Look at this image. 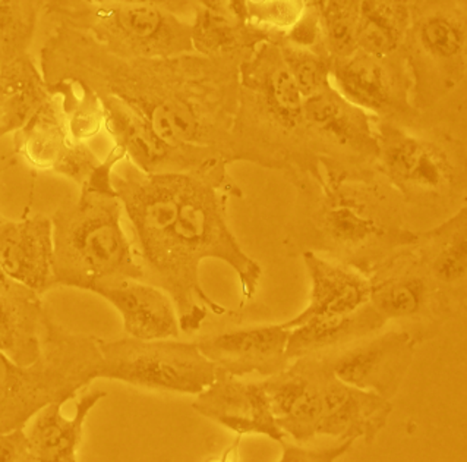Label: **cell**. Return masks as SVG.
Here are the masks:
<instances>
[{
    "label": "cell",
    "instance_id": "1",
    "mask_svg": "<svg viewBox=\"0 0 467 462\" xmlns=\"http://www.w3.org/2000/svg\"><path fill=\"white\" fill-rule=\"evenodd\" d=\"M227 166L145 173L123 159L111 173L142 279L171 295L185 333L198 332L210 313H226L201 284L202 261L226 263L238 275L244 301L254 299L263 278L260 263L242 248L227 219L229 198L244 197Z\"/></svg>",
    "mask_w": 467,
    "mask_h": 462
},
{
    "label": "cell",
    "instance_id": "2",
    "mask_svg": "<svg viewBox=\"0 0 467 462\" xmlns=\"http://www.w3.org/2000/svg\"><path fill=\"white\" fill-rule=\"evenodd\" d=\"M246 57L192 52L130 59L81 31L56 24L41 47L38 67L47 84L74 81L119 99L173 146L214 150L230 164L239 68Z\"/></svg>",
    "mask_w": 467,
    "mask_h": 462
},
{
    "label": "cell",
    "instance_id": "3",
    "mask_svg": "<svg viewBox=\"0 0 467 462\" xmlns=\"http://www.w3.org/2000/svg\"><path fill=\"white\" fill-rule=\"evenodd\" d=\"M379 176H358L321 163L316 178L296 184L301 210L289 236L297 253L312 251L369 276L413 246L418 232L404 224L393 188Z\"/></svg>",
    "mask_w": 467,
    "mask_h": 462
},
{
    "label": "cell",
    "instance_id": "4",
    "mask_svg": "<svg viewBox=\"0 0 467 462\" xmlns=\"http://www.w3.org/2000/svg\"><path fill=\"white\" fill-rule=\"evenodd\" d=\"M305 99L280 46L265 41L242 60L238 106L230 131L229 162L285 172L292 183L321 172L305 123Z\"/></svg>",
    "mask_w": 467,
    "mask_h": 462
},
{
    "label": "cell",
    "instance_id": "5",
    "mask_svg": "<svg viewBox=\"0 0 467 462\" xmlns=\"http://www.w3.org/2000/svg\"><path fill=\"white\" fill-rule=\"evenodd\" d=\"M123 159L122 150L113 146L78 195L60 203L50 217L55 287L94 292L104 285L144 278L111 184L113 169Z\"/></svg>",
    "mask_w": 467,
    "mask_h": 462
},
{
    "label": "cell",
    "instance_id": "6",
    "mask_svg": "<svg viewBox=\"0 0 467 462\" xmlns=\"http://www.w3.org/2000/svg\"><path fill=\"white\" fill-rule=\"evenodd\" d=\"M100 367L99 340L69 332L48 316L33 362L19 364L0 352V433L26 429L46 406L74 399L99 379Z\"/></svg>",
    "mask_w": 467,
    "mask_h": 462
},
{
    "label": "cell",
    "instance_id": "7",
    "mask_svg": "<svg viewBox=\"0 0 467 462\" xmlns=\"http://www.w3.org/2000/svg\"><path fill=\"white\" fill-rule=\"evenodd\" d=\"M45 14L120 58L152 59L193 52L190 19L156 5L46 0Z\"/></svg>",
    "mask_w": 467,
    "mask_h": 462
},
{
    "label": "cell",
    "instance_id": "8",
    "mask_svg": "<svg viewBox=\"0 0 467 462\" xmlns=\"http://www.w3.org/2000/svg\"><path fill=\"white\" fill-rule=\"evenodd\" d=\"M377 172L406 203L437 207L466 198V156L450 135L375 120Z\"/></svg>",
    "mask_w": 467,
    "mask_h": 462
},
{
    "label": "cell",
    "instance_id": "9",
    "mask_svg": "<svg viewBox=\"0 0 467 462\" xmlns=\"http://www.w3.org/2000/svg\"><path fill=\"white\" fill-rule=\"evenodd\" d=\"M401 52L412 81V103L422 118L466 81L463 6L457 0H420L412 5Z\"/></svg>",
    "mask_w": 467,
    "mask_h": 462
},
{
    "label": "cell",
    "instance_id": "10",
    "mask_svg": "<svg viewBox=\"0 0 467 462\" xmlns=\"http://www.w3.org/2000/svg\"><path fill=\"white\" fill-rule=\"evenodd\" d=\"M101 367L99 379L122 382L149 391L195 395L219 374L197 342L135 338L99 340Z\"/></svg>",
    "mask_w": 467,
    "mask_h": 462
},
{
    "label": "cell",
    "instance_id": "11",
    "mask_svg": "<svg viewBox=\"0 0 467 462\" xmlns=\"http://www.w3.org/2000/svg\"><path fill=\"white\" fill-rule=\"evenodd\" d=\"M368 278L371 280L369 304L387 325L394 321L416 342L437 335L459 309L420 265L412 246L397 253Z\"/></svg>",
    "mask_w": 467,
    "mask_h": 462
},
{
    "label": "cell",
    "instance_id": "12",
    "mask_svg": "<svg viewBox=\"0 0 467 462\" xmlns=\"http://www.w3.org/2000/svg\"><path fill=\"white\" fill-rule=\"evenodd\" d=\"M304 113L312 152L319 163L352 175H379L374 116L350 103L333 86L305 99Z\"/></svg>",
    "mask_w": 467,
    "mask_h": 462
},
{
    "label": "cell",
    "instance_id": "13",
    "mask_svg": "<svg viewBox=\"0 0 467 462\" xmlns=\"http://www.w3.org/2000/svg\"><path fill=\"white\" fill-rule=\"evenodd\" d=\"M331 82L343 98L375 120L409 128L420 122L403 52L381 58L357 49L348 57L334 58Z\"/></svg>",
    "mask_w": 467,
    "mask_h": 462
},
{
    "label": "cell",
    "instance_id": "14",
    "mask_svg": "<svg viewBox=\"0 0 467 462\" xmlns=\"http://www.w3.org/2000/svg\"><path fill=\"white\" fill-rule=\"evenodd\" d=\"M103 106L104 128L125 159L145 173H178L227 163L214 150L173 146L134 109L109 94H97ZM229 164V163H227Z\"/></svg>",
    "mask_w": 467,
    "mask_h": 462
},
{
    "label": "cell",
    "instance_id": "15",
    "mask_svg": "<svg viewBox=\"0 0 467 462\" xmlns=\"http://www.w3.org/2000/svg\"><path fill=\"white\" fill-rule=\"evenodd\" d=\"M416 345L403 329H381L323 357L340 381L391 399L412 365Z\"/></svg>",
    "mask_w": 467,
    "mask_h": 462
},
{
    "label": "cell",
    "instance_id": "16",
    "mask_svg": "<svg viewBox=\"0 0 467 462\" xmlns=\"http://www.w3.org/2000/svg\"><path fill=\"white\" fill-rule=\"evenodd\" d=\"M319 370L318 437L372 445L393 413L389 399L340 381L326 358Z\"/></svg>",
    "mask_w": 467,
    "mask_h": 462
},
{
    "label": "cell",
    "instance_id": "17",
    "mask_svg": "<svg viewBox=\"0 0 467 462\" xmlns=\"http://www.w3.org/2000/svg\"><path fill=\"white\" fill-rule=\"evenodd\" d=\"M290 329L283 323L229 329L202 336L198 348L223 373L270 377L289 364L285 354Z\"/></svg>",
    "mask_w": 467,
    "mask_h": 462
},
{
    "label": "cell",
    "instance_id": "18",
    "mask_svg": "<svg viewBox=\"0 0 467 462\" xmlns=\"http://www.w3.org/2000/svg\"><path fill=\"white\" fill-rule=\"evenodd\" d=\"M192 408L239 436L263 435L278 444L285 440L261 382H244L219 372L214 382L198 394Z\"/></svg>",
    "mask_w": 467,
    "mask_h": 462
},
{
    "label": "cell",
    "instance_id": "19",
    "mask_svg": "<svg viewBox=\"0 0 467 462\" xmlns=\"http://www.w3.org/2000/svg\"><path fill=\"white\" fill-rule=\"evenodd\" d=\"M0 268L12 282L43 295L55 287L53 225L45 215L0 216Z\"/></svg>",
    "mask_w": 467,
    "mask_h": 462
},
{
    "label": "cell",
    "instance_id": "20",
    "mask_svg": "<svg viewBox=\"0 0 467 462\" xmlns=\"http://www.w3.org/2000/svg\"><path fill=\"white\" fill-rule=\"evenodd\" d=\"M93 294L115 307L122 317L123 329L130 338L174 340L182 332L178 310L171 295L147 280H120L97 288Z\"/></svg>",
    "mask_w": 467,
    "mask_h": 462
},
{
    "label": "cell",
    "instance_id": "21",
    "mask_svg": "<svg viewBox=\"0 0 467 462\" xmlns=\"http://www.w3.org/2000/svg\"><path fill=\"white\" fill-rule=\"evenodd\" d=\"M301 256L311 280L308 306L285 321V328H295L316 317L350 314L369 302L371 280L367 275L312 251Z\"/></svg>",
    "mask_w": 467,
    "mask_h": 462
},
{
    "label": "cell",
    "instance_id": "22",
    "mask_svg": "<svg viewBox=\"0 0 467 462\" xmlns=\"http://www.w3.org/2000/svg\"><path fill=\"white\" fill-rule=\"evenodd\" d=\"M413 253L438 287L457 306L466 301L467 207L466 203L434 229L420 234Z\"/></svg>",
    "mask_w": 467,
    "mask_h": 462
},
{
    "label": "cell",
    "instance_id": "23",
    "mask_svg": "<svg viewBox=\"0 0 467 462\" xmlns=\"http://www.w3.org/2000/svg\"><path fill=\"white\" fill-rule=\"evenodd\" d=\"M106 395L108 394L100 389L79 392L75 396L77 404L75 414L71 417L62 413L64 403L52 404L36 414L24 429L33 461H77L87 418L94 406Z\"/></svg>",
    "mask_w": 467,
    "mask_h": 462
},
{
    "label": "cell",
    "instance_id": "24",
    "mask_svg": "<svg viewBox=\"0 0 467 462\" xmlns=\"http://www.w3.org/2000/svg\"><path fill=\"white\" fill-rule=\"evenodd\" d=\"M48 316L37 292L16 282L0 288V352L19 364L33 362L40 355Z\"/></svg>",
    "mask_w": 467,
    "mask_h": 462
},
{
    "label": "cell",
    "instance_id": "25",
    "mask_svg": "<svg viewBox=\"0 0 467 462\" xmlns=\"http://www.w3.org/2000/svg\"><path fill=\"white\" fill-rule=\"evenodd\" d=\"M386 325V320L369 302L350 314L309 319L290 329L285 354L289 362L308 355L330 354L365 336L379 332Z\"/></svg>",
    "mask_w": 467,
    "mask_h": 462
},
{
    "label": "cell",
    "instance_id": "26",
    "mask_svg": "<svg viewBox=\"0 0 467 462\" xmlns=\"http://www.w3.org/2000/svg\"><path fill=\"white\" fill-rule=\"evenodd\" d=\"M14 137L16 152L31 168L59 175L67 171L82 144L72 142L67 134L59 101L53 94L33 120Z\"/></svg>",
    "mask_w": 467,
    "mask_h": 462
},
{
    "label": "cell",
    "instance_id": "27",
    "mask_svg": "<svg viewBox=\"0 0 467 462\" xmlns=\"http://www.w3.org/2000/svg\"><path fill=\"white\" fill-rule=\"evenodd\" d=\"M52 98L30 53L0 68V138L16 134Z\"/></svg>",
    "mask_w": 467,
    "mask_h": 462
},
{
    "label": "cell",
    "instance_id": "28",
    "mask_svg": "<svg viewBox=\"0 0 467 462\" xmlns=\"http://www.w3.org/2000/svg\"><path fill=\"white\" fill-rule=\"evenodd\" d=\"M193 53L204 57L249 55L265 41H275L270 31L251 23L197 8L191 19Z\"/></svg>",
    "mask_w": 467,
    "mask_h": 462
},
{
    "label": "cell",
    "instance_id": "29",
    "mask_svg": "<svg viewBox=\"0 0 467 462\" xmlns=\"http://www.w3.org/2000/svg\"><path fill=\"white\" fill-rule=\"evenodd\" d=\"M410 12L412 5L403 0H362L355 34L357 49L381 58L401 53Z\"/></svg>",
    "mask_w": 467,
    "mask_h": 462
},
{
    "label": "cell",
    "instance_id": "30",
    "mask_svg": "<svg viewBox=\"0 0 467 462\" xmlns=\"http://www.w3.org/2000/svg\"><path fill=\"white\" fill-rule=\"evenodd\" d=\"M47 86L59 101L72 142H88L89 138L100 132L104 128L103 106L93 89L74 81H57Z\"/></svg>",
    "mask_w": 467,
    "mask_h": 462
},
{
    "label": "cell",
    "instance_id": "31",
    "mask_svg": "<svg viewBox=\"0 0 467 462\" xmlns=\"http://www.w3.org/2000/svg\"><path fill=\"white\" fill-rule=\"evenodd\" d=\"M46 0H0V62L30 53Z\"/></svg>",
    "mask_w": 467,
    "mask_h": 462
},
{
    "label": "cell",
    "instance_id": "32",
    "mask_svg": "<svg viewBox=\"0 0 467 462\" xmlns=\"http://www.w3.org/2000/svg\"><path fill=\"white\" fill-rule=\"evenodd\" d=\"M323 28L327 52L333 58L357 50L355 34L362 0H308Z\"/></svg>",
    "mask_w": 467,
    "mask_h": 462
},
{
    "label": "cell",
    "instance_id": "33",
    "mask_svg": "<svg viewBox=\"0 0 467 462\" xmlns=\"http://www.w3.org/2000/svg\"><path fill=\"white\" fill-rule=\"evenodd\" d=\"M275 43L280 46L285 67L304 99L311 98L314 94L333 86L331 71L334 58L331 55L296 47L283 41Z\"/></svg>",
    "mask_w": 467,
    "mask_h": 462
},
{
    "label": "cell",
    "instance_id": "34",
    "mask_svg": "<svg viewBox=\"0 0 467 462\" xmlns=\"http://www.w3.org/2000/svg\"><path fill=\"white\" fill-rule=\"evenodd\" d=\"M308 0H249L248 21L282 38L302 18Z\"/></svg>",
    "mask_w": 467,
    "mask_h": 462
},
{
    "label": "cell",
    "instance_id": "35",
    "mask_svg": "<svg viewBox=\"0 0 467 462\" xmlns=\"http://www.w3.org/2000/svg\"><path fill=\"white\" fill-rule=\"evenodd\" d=\"M355 442L352 440H334L331 445L287 444L283 442V462H333L348 454Z\"/></svg>",
    "mask_w": 467,
    "mask_h": 462
},
{
    "label": "cell",
    "instance_id": "36",
    "mask_svg": "<svg viewBox=\"0 0 467 462\" xmlns=\"http://www.w3.org/2000/svg\"><path fill=\"white\" fill-rule=\"evenodd\" d=\"M97 2H130V4L156 5V6H161L167 11L173 12L176 16L190 19V21L197 11V5L193 0H97Z\"/></svg>",
    "mask_w": 467,
    "mask_h": 462
},
{
    "label": "cell",
    "instance_id": "37",
    "mask_svg": "<svg viewBox=\"0 0 467 462\" xmlns=\"http://www.w3.org/2000/svg\"><path fill=\"white\" fill-rule=\"evenodd\" d=\"M248 4L249 0H227L229 16L236 21H241V23H249Z\"/></svg>",
    "mask_w": 467,
    "mask_h": 462
},
{
    "label": "cell",
    "instance_id": "38",
    "mask_svg": "<svg viewBox=\"0 0 467 462\" xmlns=\"http://www.w3.org/2000/svg\"><path fill=\"white\" fill-rule=\"evenodd\" d=\"M193 2L197 5V8L207 9V11L215 12V14L230 16L227 0H193Z\"/></svg>",
    "mask_w": 467,
    "mask_h": 462
},
{
    "label": "cell",
    "instance_id": "39",
    "mask_svg": "<svg viewBox=\"0 0 467 462\" xmlns=\"http://www.w3.org/2000/svg\"><path fill=\"white\" fill-rule=\"evenodd\" d=\"M12 280L9 279L8 276L5 275L4 270L0 268V288L6 287L11 284Z\"/></svg>",
    "mask_w": 467,
    "mask_h": 462
},
{
    "label": "cell",
    "instance_id": "40",
    "mask_svg": "<svg viewBox=\"0 0 467 462\" xmlns=\"http://www.w3.org/2000/svg\"><path fill=\"white\" fill-rule=\"evenodd\" d=\"M403 2H406V4H409V5H415V4H418V2H420V0H403Z\"/></svg>",
    "mask_w": 467,
    "mask_h": 462
},
{
    "label": "cell",
    "instance_id": "41",
    "mask_svg": "<svg viewBox=\"0 0 467 462\" xmlns=\"http://www.w3.org/2000/svg\"><path fill=\"white\" fill-rule=\"evenodd\" d=\"M4 67V65H2V62H0V68Z\"/></svg>",
    "mask_w": 467,
    "mask_h": 462
}]
</instances>
